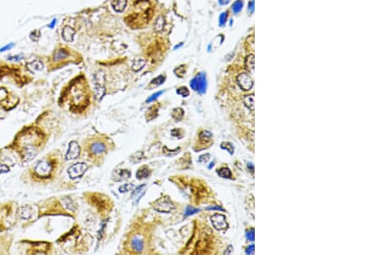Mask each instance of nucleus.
<instances>
[{
    "label": "nucleus",
    "mask_w": 386,
    "mask_h": 255,
    "mask_svg": "<svg viewBox=\"0 0 386 255\" xmlns=\"http://www.w3.org/2000/svg\"><path fill=\"white\" fill-rule=\"evenodd\" d=\"M47 137L39 126L34 124L23 126L17 132L6 149L14 151L22 164L34 160L45 145Z\"/></svg>",
    "instance_id": "obj_1"
},
{
    "label": "nucleus",
    "mask_w": 386,
    "mask_h": 255,
    "mask_svg": "<svg viewBox=\"0 0 386 255\" xmlns=\"http://www.w3.org/2000/svg\"><path fill=\"white\" fill-rule=\"evenodd\" d=\"M57 160L52 155H47L29 166L21 174V180L30 185H43L51 180L56 172Z\"/></svg>",
    "instance_id": "obj_2"
},
{
    "label": "nucleus",
    "mask_w": 386,
    "mask_h": 255,
    "mask_svg": "<svg viewBox=\"0 0 386 255\" xmlns=\"http://www.w3.org/2000/svg\"><path fill=\"white\" fill-rule=\"evenodd\" d=\"M19 207H16L13 202H8L0 205V231L10 229L15 225L18 216Z\"/></svg>",
    "instance_id": "obj_3"
},
{
    "label": "nucleus",
    "mask_w": 386,
    "mask_h": 255,
    "mask_svg": "<svg viewBox=\"0 0 386 255\" xmlns=\"http://www.w3.org/2000/svg\"><path fill=\"white\" fill-rule=\"evenodd\" d=\"M18 104V100L15 101L14 96H11L5 89H0V108L4 111H11Z\"/></svg>",
    "instance_id": "obj_4"
},
{
    "label": "nucleus",
    "mask_w": 386,
    "mask_h": 255,
    "mask_svg": "<svg viewBox=\"0 0 386 255\" xmlns=\"http://www.w3.org/2000/svg\"><path fill=\"white\" fill-rule=\"evenodd\" d=\"M190 85L194 91H196L198 94L203 95L205 93L206 89H207V79H206L205 73L204 72L198 73L193 79L191 80Z\"/></svg>",
    "instance_id": "obj_5"
},
{
    "label": "nucleus",
    "mask_w": 386,
    "mask_h": 255,
    "mask_svg": "<svg viewBox=\"0 0 386 255\" xmlns=\"http://www.w3.org/2000/svg\"><path fill=\"white\" fill-rule=\"evenodd\" d=\"M89 169V166L85 162H76L72 164L68 169V174L71 180L79 179L83 176Z\"/></svg>",
    "instance_id": "obj_6"
},
{
    "label": "nucleus",
    "mask_w": 386,
    "mask_h": 255,
    "mask_svg": "<svg viewBox=\"0 0 386 255\" xmlns=\"http://www.w3.org/2000/svg\"><path fill=\"white\" fill-rule=\"evenodd\" d=\"M29 248H27V253L36 254V253H47L49 243L45 241H27Z\"/></svg>",
    "instance_id": "obj_7"
},
{
    "label": "nucleus",
    "mask_w": 386,
    "mask_h": 255,
    "mask_svg": "<svg viewBox=\"0 0 386 255\" xmlns=\"http://www.w3.org/2000/svg\"><path fill=\"white\" fill-rule=\"evenodd\" d=\"M153 207L156 211L161 212V213H169L175 209L174 205L167 198L158 199L157 201H155L153 204Z\"/></svg>",
    "instance_id": "obj_8"
},
{
    "label": "nucleus",
    "mask_w": 386,
    "mask_h": 255,
    "mask_svg": "<svg viewBox=\"0 0 386 255\" xmlns=\"http://www.w3.org/2000/svg\"><path fill=\"white\" fill-rule=\"evenodd\" d=\"M80 154H81V147H80L78 143L76 142V141L70 142L68 151H67L66 155H65V160L66 161H71V160L77 159Z\"/></svg>",
    "instance_id": "obj_9"
},
{
    "label": "nucleus",
    "mask_w": 386,
    "mask_h": 255,
    "mask_svg": "<svg viewBox=\"0 0 386 255\" xmlns=\"http://www.w3.org/2000/svg\"><path fill=\"white\" fill-rule=\"evenodd\" d=\"M211 223L216 230L222 231L227 229L228 224L227 223L226 216L222 214H214L211 216Z\"/></svg>",
    "instance_id": "obj_10"
},
{
    "label": "nucleus",
    "mask_w": 386,
    "mask_h": 255,
    "mask_svg": "<svg viewBox=\"0 0 386 255\" xmlns=\"http://www.w3.org/2000/svg\"><path fill=\"white\" fill-rule=\"evenodd\" d=\"M237 83L243 90H250L253 86V80L246 72L237 76Z\"/></svg>",
    "instance_id": "obj_11"
},
{
    "label": "nucleus",
    "mask_w": 386,
    "mask_h": 255,
    "mask_svg": "<svg viewBox=\"0 0 386 255\" xmlns=\"http://www.w3.org/2000/svg\"><path fill=\"white\" fill-rule=\"evenodd\" d=\"M19 218L21 220H29L34 216V208L31 205H22L18 210Z\"/></svg>",
    "instance_id": "obj_12"
},
{
    "label": "nucleus",
    "mask_w": 386,
    "mask_h": 255,
    "mask_svg": "<svg viewBox=\"0 0 386 255\" xmlns=\"http://www.w3.org/2000/svg\"><path fill=\"white\" fill-rule=\"evenodd\" d=\"M105 151H106V145L101 142L97 141V142H94L93 144H90V154L94 155H99L104 153Z\"/></svg>",
    "instance_id": "obj_13"
},
{
    "label": "nucleus",
    "mask_w": 386,
    "mask_h": 255,
    "mask_svg": "<svg viewBox=\"0 0 386 255\" xmlns=\"http://www.w3.org/2000/svg\"><path fill=\"white\" fill-rule=\"evenodd\" d=\"M75 34V30L72 29V28H71V27H69V26H65L64 29H63V31H62L63 39L65 41H67V42H72L73 41Z\"/></svg>",
    "instance_id": "obj_14"
},
{
    "label": "nucleus",
    "mask_w": 386,
    "mask_h": 255,
    "mask_svg": "<svg viewBox=\"0 0 386 255\" xmlns=\"http://www.w3.org/2000/svg\"><path fill=\"white\" fill-rule=\"evenodd\" d=\"M26 66H27V68L29 69V71H30V72H36L42 71L43 68H44V64H43V62L41 60L36 59V60H34V61L28 63L26 65Z\"/></svg>",
    "instance_id": "obj_15"
},
{
    "label": "nucleus",
    "mask_w": 386,
    "mask_h": 255,
    "mask_svg": "<svg viewBox=\"0 0 386 255\" xmlns=\"http://www.w3.org/2000/svg\"><path fill=\"white\" fill-rule=\"evenodd\" d=\"M106 95V88L104 86V83H99L95 82L94 86V95L95 98L98 100H101Z\"/></svg>",
    "instance_id": "obj_16"
},
{
    "label": "nucleus",
    "mask_w": 386,
    "mask_h": 255,
    "mask_svg": "<svg viewBox=\"0 0 386 255\" xmlns=\"http://www.w3.org/2000/svg\"><path fill=\"white\" fill-rule=\"evenodd\" d=\"M112 7L117 12H122L126 7L127 0H113L112 1Z\"/></svg>",
    "instance_id": "obj_17"
},
{
    "label": "nucleus",
    "mask_w": 386,
    "mask_h": 255,
    "mask_svg": "<svg viewBox=\"0 0 386 255\" xmlns=\"http://www.w3.org/2000/svg\"><path fill=\"white\" fill-rule=\"evenodd\" d=\"M165 23H166L165 17L162 16V15H160V16L156 18L155 22H154V31L157 33L161 32V31L163 30V29H164Z\"/></svg>",
    "instance_id": "obj_18"
},
{
    "label": "nucleus",
    "mask_w": 386,
    "mask_h": 255,
    "mask_svg": "<svg viewBox=\"0 0 386 255\" xmlns=\"http://www.w3.org/2000/svg\"><path fill=\"white\" fill-rule=\"evenodd\" d=\"M131 175V174L128 170H124V169H120L116 173V176H115V180L117 181H120L123 180H127Z\"/></svg>",
    "instance_id": "obj_19"
},
{
    "label": "nucleus",
    "mask_w": 386,
    "mask_h": 255,
    "mask_svg": "<svg viewBox=\"0 0 386 255\" xmlns=\"http://www.w3.org/2000/svg\"><path fill=\"white\" fill-rule=\"evenodd\" d=\"M131 247H132L133 250H134L135 252H136V253H140V252H142L143 249V241L137 237L133 238L132 241H131Z\"/></svg>",
    "instance_id": "obj_20"
},
{
    "label": "nucleus",
    "mask_w": 386,
    "mask_h": 255,
    "mask_svg": "<svg viewBox=\"0 0 386 255\" xmlns=\"http://www.w3.org/2000/svg\"><path fill=\"white\" fill-rule=\"evenodd\" d=\"M184 115H185V111L181 108H175L172 111V117L175 119L176 121L182 120Z\"/></svg>",
    "instance_id": "obj_21"
},
{
    "label": "nucleus",
    "mask_w": 386,
    "mask_h": 255,
    "mask_svg": "<svg viewBox=\"0 0 386 255\" xmlns=\"http://www.w3.org/2000/svg\"><path fill=\"white\" fill-rule=\"evenodd\" d=\"M150 174V171L149 169H148L147 167H143V168H141L137 170V172L136 174V178L138 179V180H143V179H145L147 177H149Z\"/></svg>",
    "instance_id": "obj_22"
},
{
    "label": "nucleus",
    "mask_w": 386,
    "mask_h": 255,
    "mask_svg": "<svg viewBox=\"0 0 386 255\" xmlns=\"http://www.w3.org/2000/svg\"><path fill=\"white\" fill-rule=\"evenodd\" d=\"M144 65H145V60H143V58H136V59L133 61V64H132L133 71H135V72H138V71L142 70V69L144 67Z\"/></svg>",
    "instance_id": "obj_23"
},
{
    "label": "nucleus",
    "mask_w": 386,
    "mask_h": 255,
    "mask_svg": "<svg viewBox=\"0 0 386 255\" xmlns=\"http://www.w3.org/2000/svg\"><path fill=\"white\" fill-rule=\"evenodd\" d=\"M68 56L69 53L67 51H65L64 49H59V50L55 52L53 59L55 61H58V60H62V59H64L65 58H67Z\"/></svg>",
    "instance_id": "obj_24"
},
{
    "label": "nucleus",
    "mask_w": 386,
    "mask_h": 255,
    "mask_svg": "<svg viewBox=\"0 0 386 255\" xmlns=\"http://www.w3.org/2000/svg\"><path fill=\"white\" fill-rule=\"evenodd\" d=\"M246 67L248 72H253L254 71V56L252 54L248 55L246 58Z\"/></svg>",
    "instance_id": "obj_25"
},
{
    "label": "nucleus",
    "mask_w": 386,
    "mask_h": 255,
    "mask_svg": "<svg viewBox=\"0 0 386 255\" xmlns=\"http://www.w3.org/2000/svg\"><path fill=\"white\" fill-rule=\"evenodd\" d=\"M165 81H166V76L163 75H161L157 76V77H155L154 79L152 80L151 82H150V84L149 86L152 87V88H154V87H157V86H160L161 85L162 83H164Z\"/></svg>",
    "instance_id": "obj_26"
},
{
    "label": "nucleus",
    "mask_w": 386,
    "mask_h": 255,
    "mask_svg": "<svg viewBox=\"0 0 386 255\" xmlns=\"http://www.w3.org/2000/svg\"><path fill=\"white\" fill-rule=\"evenodd\" d=\"M199 137H200L201 141H203L204 143H208L212 139L213 134L209 131H203L199 134Z\"/></svg>",
    "instance_id": "obj_27"
},
{
    "label": "nucleus",
    "mask_w": 386,
    "mask_h": 255,
    "mask_svg": "<svg viewBox=\"0 0 386 255\" xmlns=\"http://www.w3.org/2000/svg\"><path fill=\"white\" fill-rule=\"evenodd\" d=\"M244 103L246 106L247 108L250 109V111L254 110V98L252 95H246L244 98Z\"/></svg>",
    "instance_id": "obj_28"
},
{
    "label": "nucleus",
    "mask_w": 386,
    "mask_h": 255,
    "mask_svg": "<svg viewBox=\"0 0 386 255\" xmlns=\"http://www.w3.org/2000/svg\"><path fill=\"white\" fill-rule=\"evenodd\" d=\"M218 174L222 178L225 179H231L232 178V172L230 171L228 168H222L218 170Z\"/></svg>",
    "instance_id": "obj_29"
},
{
    "label": "nucleus",
    "mask_w": 386,
    "mask_h": 255,
    "mask_svg": "<svg viewBox=\"0 0 386 255\" xmlns=\"http://www.w3.org/2000/svg\"><path fill=\"white\" fill-rule=\"evenodd\" d=\"M221 148H222V150H225V151H228L230 155H232L233 152H234V147H233V145L231 143H229V142H222V144H221Z\"/></svg>",
    "instance_id": "obj_30"
},
{
    "label": "nucleus",
    "mask_w": 386,
    "mask_h": 255,
    "mask_svg": "<svg viewBox=\"0 0 386 255\" xmlns=\"http://www.w3.org/2000/svg\"><path fill=\"white\" fill-rule=\"evenodd\" d=\"M243 8V2L241 0H237L232 5V9L235 14H238Z\"/></svg>",
    "instance_id": "obj_31"
},
{
    "label": "nucleus",
    "mask_w": 386,
    "mask_h": 255,
    "mask_svg": "<svg viewBox=\"0 0 386 255\" xmlns=\"http://www.w3.org/2000/svg\"><path fill=\"white\" fill-rule=\"evenodd\" d=\"M155 107H152V108H150L148 112L146 113V118L148 119L149 117H150L149 119V121L151 120V119H154L156 116H157V114H158V109H154Z\"/></svg>",
    "instance_id": "obj_32"
},
{
    "label": "nucleus",
    "mask_w": 386,
    "mask_h": 255,
    "mask_svg": "<svg viewBox=\"0 0 386 255\" xmlns=\"http://www.w3.org/2000/svg\"><path fill=\"white\" fill-rule=\"evenodd\" d=\"M179 151H180V148H177V149H175V150H172H172H169V149H168V147H166V146L163 147V154H164L165 155H167V156L175 155H177L178 153H179Z\"/></svg>",
    "instance_id": "obj_33"
},
{
    "label": "nucleus",
    "mask_w": 386,
    "mask_h": 255,
    "mask_svg": "<svg viewBox=\"0 0 386 255\" xmlns=\"http://www.w3.org/2000/svg\"><path fill=\"white\" fill-rule=\"evenodd\" d=\"M200 211V210L199 209H197V208H194L192 206H187L186 209V211H185V217H187V216H190L191 215H194V214H196L197 212Z\"/></svg>",
    "instance_id": "obj_34"
},
{
    "label": "nucleus",
    "mask_w": 386,
    "mask_h": 255,
    "mask_svg": "<svg viewBox=\"0 0 386 255\" xmlns=\"http://www.w3.org/2000/svg\"><path fill=\"white\" fill-rule=\"evenodd\" d=\"M176 92H177V94H179V95H181L182 97H187V96H189V95H190L189 90H188V89L185 86L179 88Z\"/></svg>",
    "instance_id": "obj_35"
},
{
    "label": "nucleus",
    "mask_w": 386,
    "mask_h": 255,
    "mask_svg": "<svg viewBox=\"0 0 386 255\" xmlns=\"http://www.w3.org/2000/svg\"><path fill=\"white\" fill-rule=\"evenodd\" d=\"M227 11L222 12V14L220 15V18H219V25L221 26V27L225 25L226 22H227Z\"/></svg>",
    "instance_id": "obj_36"
},
{
    "label": "nucleus",
    "mask_w": 386,
    "mask_h": 255,
    "mask_svg": "<svg viewBox=\"0 0 386 255\" xmlns=\"http://www.w3.org/2000/svg\"><path fill=\"white\" fill-rule=\"evenodd\" d=\"M162 94H163V91H158V92H156V93L153 94L152 95H150V96L147 99V101H146L147 103H149V102H152V101H155L158 97L160 96V95H161Z\"/></svg>",
    "instance_id": "obj_37"
},
{
    "label": "nucleus",
    "mask_w": 386,
    "mask_h": 255,
    "mask_svg": "<svg viewBox=\"0 0 386 255\" xmlns=\"http://www.w3.org/2000/svg\"><path fill=\"white\" fill-rule=\"evenodd\" d=\"M11 171V168L8 164H4V163H0V175L3 174H6Z\"/></svg>",
    "instance_id": "obj_38"
},
{
    "label": "nucleus",
    "mask_w": 386,
    "mask_h": 255,
    "mask_svg": "<svg viewBox=\"0 0 386 255\" xmlns=\"http://www.w3.org/2000/svg\"><path fill=\"white\" fill-rule=\"evenodd\" d=\"M183 66L184 65H180L179 67H177V68L174 70V73H175L176 75L178 76H180V77H182L183 75L185 74V72H186V69H182Z\"/></svg>",
    "instance_id": "obj_39"
},
{
    "label": "nucleus",
    "mask_w": 386,
    "mask_h": 255,
    "mask_svg": "<svg viewBox=\"0 0 386 255\" xmlns=\"http://www.w3.org/2000/svg\"><path fill=\"white\" fill-rule=\"evenodd\" d=\"M132 188H133L132 184H126V185H125V186H122V187L119 188V192H128V191L131 190Z\"/></svg>",
    "instance_id": "obj_40"
},
{
    "label": "nucleus",
    "mask_w": 386,
    "mask_h": 255,
    "mask_svg": "<svg viewBox=\"0 0 386 255\" xmlns=\"http://www.w3.org/2000/svg\"><path fill=\"white\" fill-rule=\"evenodd\" d=\"M210 158V155L209 154H204V155H202L199 156V159H198V162H207L209 160Z\"/></svg>",
    "instance_id": "obj_41"
},
{
    "label": "nucleus",
    "mask_w": 386,
    "mask_h": 255,
    "mask_svg": "<svg viewBox=\"0 0 386 255\" xmlns=\"http://www.w3.org/2000/svg\"><path fill=\"white\" fill-rule=\"evenodd\" d=\"M39 32L38 30H35V31H34V33H32L31 35H30V38H31V40H34V41H37V40H39Z\"/></svg>",
    "instance_id": "obj_42"
},
{
    "label": "nucleus",
    "mask_w": 386,
    "mask_h": 255,
    "mask_svg": "<svg viewBox=\"0 0 386 255\" xmlns=\"http://www.w3.org/2000/svg\"><path fill=\"white\" fill-rule=\"evenodd\" d=\"M246 238L250 241H254V230H248L246 232Z\"/></svg>",
    "instance_id": "obj_43"
},
{
    "label": "nucleus",
    "mask_w": 386,
    "mask_h": 255,
    "mask_svg": "<svg viewBox=\"0 0 386 255\" xmlns=\"http://www.w3.org/2000/svg\"><path fill=\"white\" fill-rule=\"evenodd\" d=\"M22 58H23V56H21V55H14V56H10L7 58V59L11 61H19Z\"/></svg>",
    "instance_id": "obj_44"
},
{
    "label": "nucleus",
    "mask_w": 386,
    "mask_h": 255,
    "mask_svg": "<svg viewBox=\"0 0 386 255\" xmlns=\"http://www.w3.org/2000/svg\"><path fill=\"white\" fill-rule=\"evenodd\" d=\"M171 134L173 137H179V138H181V137H182V134H180V130L179 129H173L171 132Z\"/></svg>",
    "instance_id": "obj_45"
},
{
    "label": "nucleus",
    "mask_w": 386,
    "mask_h": 255,
    "mask_svg": "<svg viewBox=\"0 0 386 255\" xmlns=\"http://www.w3.org/2000/svg\"><path fill=\"white\" fill-rule=\"evenodd\" d=\"M14 45H15L14 43L8 44L7 46H5V47H3V48H1V49H0V52H1V53H3V52H5V51L10 50L11 47H14Z\"/></svg>",
    "instance_id": "obj_46"
},
{
    "label": "nucleus",
    "mask_w": 386,
    "mask_h": 255,
    "mask_svg": "<svg viewBox=\"0 0 386 255\" xmlns=\"http://www.w3.org/2000/svg\"><path fill=\"white\" fill-rule=\"evenodd\" d=\"M207 210H211V211H224L225 210L221 207V206H210V207H208Z\"/></svg>",
    "instance_id": "obj_47"
},
{
    "label": "nucleus",
    "mask_w": 386,
    "mask_h": 255,
    "mask_svg": "<svg viewBox=\"0 0 386 255\" xmlns=\"http://www.w3.org/2000/svg\"><path fill=\"white\" fill-rule=\"evenodd\" d=\"M246 253L247 254H252L254 253V245H250V247H248L246 250Z\"/></svg>",
    "instance_id": "obj_48"
},
{
    "label": "nucleus",
    "mask_w": 386,
    "mask_h": 255,
    "mask_svg": "<svg viewBox=\"0 0 386 255\" xmlns=\"http://www.w3.org/2000/svg\"><path fill=\"white\" fill-rule=\"evenodd\" d=\"M230 2V0H219V4H222V5H225V4H227Z\"/></svg>",
    "instance_id": "obj_49"
},
{
    "label": "nucleus",
    "mask_w": 386,
    "mask_h": 255,
    "mask_svg": "<svg viewBox=\"0 0 386 255\" xmlns=\"http://www.w3.org/2000/svg\"><path fill=\"white\" fill-rule=\"evenodd\" d=\"M249 10L250 11V12H252L254 10V1H251L250 4H249Z\"/></svg>",
    "instance_id": "obj_50"
},
{
    "label": "nucleus",
    "mask_w": 386,
    "mask_h": 255,
    "mask_svg": "<svg viewBox=\"0 0 386 255\" xmlns=\"http://www.w3.org/2000/svg\"><path fill=\"white\" fill-rule=\"evenodd\" d=\"M56 22H57V20H56V19H53V22H51V24H49V25H48V27H49V28H51V29H53V27H54V25L56 24Z\"/></svg>",
    "instance_id": "obj_51"
},
{
    "label": "nucleus",
    "mask_w": 386,
    "mask_h": 255,
    "mask_svg": "<svg viewBox=\"0 0 386 255\" xmlns=\"http://www.w3.org/2000/svg\"><path fill=\"white\" fill-rule=\"evenodd\" d=\"M247 167H248V168H249V169H250V171H253L254 167H253V165L251 164V163H250V162H249V163L247 164Z\"/></svg>",
    "instance_id": "obj_52"
},
{
    "label": "nucleus",
    "mask_w": 386,
    "mask_h": 255,
    "mask_svg": "<svg viewBox=\"0 0 386 255\" xmlns=\"http://www.w3.org/2000/svg\"><path fill=\"white\" fill-rule=\"evenodd\" d=\"M214 162H211V163H210V165L209 166V169H211V168H212V167H213V166H214Z\"/></svg>",
    "instance_id": "obj_53"
}]
</instances>
